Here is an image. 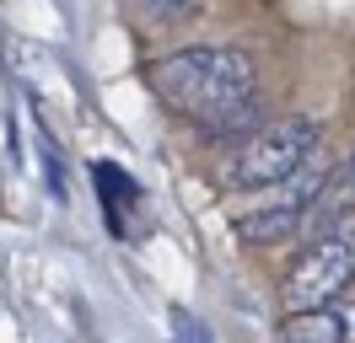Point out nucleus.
<instances>
[{"mask_svg": "<svg viewBox=\"0 0 355 343\" xmlns=\"http://www.w3.org/2000/svg\"><path fill=\"white\" fill-rule=\"evenodd\" d=\"M151 91L210 140L259 129V107H264L259 102V64L243 48H221V43L178 48L167 59H156Z\"/></svg>", "mask_w": 355, "mask_h": 343, "instance_id": "obj_1", "label": "nucleus"}, {"mask_svg": "<svg viewBox=\"0 0 355 343\" xmlns=\"http://www.w3.org/2000/svg\"><path fill=\"white\" fill-rule=\"evenodd\" d=\"M318 118H275V124L248 129L232 161H226V183L232 188H275L291 172H302L318 150Z\"/></svg>", "mask_w": 355, "mask_h": 343, "instance_id": "obj_2", "label": "nucleus"}, {"mask_svg": "<svg viewBox=\"0 0 355 343\" xmlns=\"http://www.w3.org/2000/svg\"><path fill=\"white\" fill-rule=\"evenodd\" d=\"M355 279V225H339V231L318 236L307 252L296 257L280 279V306L286 311H307V306H323V300H339V290Z\"/></svg>", "mask_w": 355, "mask_h": 343, "instance_id": "obj_3", "label": "nucleus"}, {"mask_svg": "<svg viewBox=\"0 0 355 343\" xmlns=\"http://www.w3.org/2000/svg\"><path fill=\"white\" fill-rule=\"evenodd\" d=\"M323 188H329V172H318L307 161L302 172H291L286 183H275L269 198H259L248 214H237V236L253 241V247H275V241L296 236V225L312 214V204L323 198Z\"/></svg>", "mask_w": 355, "mask_h": 343, "instance_id": "obj_4", "label": "nucleus"}, {"mask_svg": "<svg viewBox=\"0 0 355 343\" xmlns=\"http://www.w3.org/2000/svg\"><path fill=\"white\" fill-rule=\"evenodd\" d=\"M280 343H355V306L350 300H323L307 311H286Z\"/></svg>", "mask_w": 355, "mask_h": 343, "instance_id": "obj_5", "label": "nucleus"}, {"mask_svg": "<svg viewBox=\"0 0 355 343\" xmlns=\"http://www.w3.org/2000/svg\"><path fill=\"white\" fill-rule=\"evenodd\" d=\"M140 17L156 21V27H178V21H194L200 17V0H135Z\"/></svg>", "mask_w": 355, "mask_h": 343, "instance_id": "obj_6", "label": "nucleus"}, {"mask_svg": "<svg viewBox=\"0 0 355 343\" xmlns=\"http://www.w3.org/2000/svg\"><path fill=\"white\" fill-rule=\"evenodd\" d=\"M323 193H329V204H355V156L334 172V183H329Z\"/></svg>", "mask_w": 355, "mask_h": 343, "instance_id": "obj_7", "label": "nucleus"}, {"mask_svg": "<svg viewBox=\"0 0 355 343\" xmlns=\"http://www.w3.org/2000/svg\"><path fill=\"white\" fill-rule=\"evenodd\" d=\"M173 322H178V338H183V343H210V338H205V327L189 317V311H173Z\"/></svg>", "mask_w": 355, "mask_h": 343, "instance_id": "obj_8", "label": "nucleus"}]
</instances>
